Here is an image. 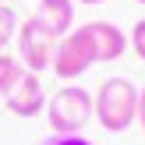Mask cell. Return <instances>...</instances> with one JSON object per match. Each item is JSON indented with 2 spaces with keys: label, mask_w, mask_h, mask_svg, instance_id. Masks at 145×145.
<instances>
[{
  "label": "cell",
  "mask_w": 145,
  "mask_h": 145,
  "mask_svg": "<svg viewBox=\"0 0 145 145\" xmlns=\"http://www.w3.org/2000/svg\"><path fill=\"white\" fill-rule=\"evenodd\" d=\"M14 35H18V14H14L7 4H0V53L11 46Z\"/></svg>",
  "instance_id": "cell-9"
},
{
  "label": "cell",
  "mask_w": 145,
  "mask_h": 145,
  "mask_svg": "<svg viewBox=\"0 0 145 145\" xmlns=\"http://www.w3.org/2000/svg\"><path fill=\"white\" fill-rule=\"evenodd\" d=\"M135 4H145V0H135Z\"/></svg>",
  "instance_id": "cell-14"
},
{
  "label": "cell",
  "mask_w": 145,
  "mask_h": 145,
  "mask_svg": "<svg viewBox=\"0 0 145 145\" xmlns=\"http://www.w3.org/2000/svg\"><path fill=\"white\" fill-rule=\"evenodd\" d=\"M35 145H96V142H89L85 135H50V138H42Z\"/></svg>",
  "instance_id": "cell-11"
},
{
  "label": "cell",
  "mask_w": 145,
  "mask_h": 145,
  "mask_svg": "<svg viewBox=\"0 0 145 145\" xmlns=\"http://www.w3.org/2000/svg\"><path fill=\"white\" fill-rule=\"evenodd\" d=\"M138 124H142V131H145V85L138 89Z\"/></svg>",
  "instance_id": "cell-12"
},
{
  "label": "cell",
  "mask_w": 145,
  "mask_h": 145,
  "mask_svg": "<svg viewBox=\"0 0 145 145\" xmlns=\"http://www.w3.org/2000/svg\"><path fill=\"white\" fill-rule=\"evenodd\" d=\"M78 4H85V7H96V4H106V0H78Z\"/></svg>",
  "instance_id": "cell-13"
},
{
  "label": "cell",
  "mask_w": 145,
  "mask_h": 145,
  "mask_svg": "<svg viewBox=\"0 0 145 145\" xmlns=\"http://www.w3.org/2000/svg\"><path fill=\"white\" fill-rule=\"evenodd\" d=\"M96 46H92L85 25L71 28L64 39H57V53H53V74L64 82H74L78 74H85L89 67H96Z\"/></svg>",
  "instance_id": "cell-4"
},
{
  "label": "cell",
  "mask_w": 145,
  "mask_h": 145,
  "mask_svg": "<svg viewBox=\"0 0 145 145\" xmlns=\"http://www.w3.org/2000/svg\"><path fill=\"white\" fill-rule=\"evenodd\" d=\"M4 103H7V113L25 117V120H28V117H39V113H46V89H42L39 74L25 71V74H21V82L4 96Z\"/></svg>",
  "instance_id": "cell-5"
},
{
  "label": "cell",
  "mask_w": 145,
  "mask_h": 145,
  "mask_svg": "<svg viewBox=\"0 0 145 145\" xmlns=\"http://www.w3.org/2000/svg\"><path fill=\"white\" fill-rule=\"evenodd\" d=\"M127 50H135V57L145 60V18H138L135 28L127 32Z\"/></svg>",
  "instance_id": "cell-10"
},
{
  "label": "cell",
  "mask_w": 145,
  "mask_h": 145,
  "mask_svg": "<svg viewBox=\"0 0 145 145\" xmlns=\"http://www.w3.org/2000/svg\"><path fill=\"white\" fill-rule=\"evenodd\" d=\"M53 53H57V35L39 18H25L18 25V60H21V67L32 71V74H42L46 67H53Z\"/></svg>",
  "instance_id": "cell-3"
},
{
  "label": "cell",
  "mask_w": 145,
  "mask_h": 145,
  "mask_svg": "<svg viewBox=\"0 0 145 145\" xmlns=\"http://www.w3.org/2000/svg\"><path fill=\"white\" fill-rule=\"evenodd\" d=\"M32 18H39L57 39H64L74 28V0H39Z\"/></svg>",
  "instance_id": "cell-7"
},
{
  "label": "cell",
  "mask_w": 145,
  "mask_h": 145,
  "mask_svg": "<svg viewBox=\"0 0 145 145\" xmlns=\"http://www.w3.org/2000/svg\"><path fill=\"white\" fill-rule=\"evenodd\" d=\"M92 117L110 135L127 131L138 120V89H135V82H127L120 74L106 78L96 89V96H92Z\"/></svg>",
  "instance_id": "cell-1"
},
{
  "label": "cell",
  "mask_w": 145,
  "mask_h": 145,
  "mask_svg": "<svg viewBox=\"0 0 145 145\" xmlns=\"http://www.w3.org/2000/svg\"><path fill=\"white\" fill-rule=\"evenodd\" d=\"M46 117L53 135H82L92 120V92L82 85H64L46 99Z\"/></svg>",
  "instance_id": "cell-2"
},
{
  "label": "cell",
  "mask_w": 145,
  "mask_h": 145,
  "mask_svg": "<svg viewBox=\"0 0 145 145\" xmlns=\"http://www.w3.org/2000/svg\"><path fill=\"white\" fill-rule=\"evenodd\" d=\"M21 74H25V67H21L18 57L0 53V96H7V92H11L14 85L21 82Z\"/></svg>",
  "instance_id": "cell-8"
},
{
  "label": "cell",
  "mask_w": 145,
  "mask_h": 145,
  "mask_svg": "<svg viewBox=\"0 0 145 145\" xmlns=\"http://www.w3.org/2000/svg\"><path fill=\"white\" fill-rule=\"evenodd\" d=\"M0 4H7V0H0Z\"/></svg>",
  "instance_id": "cell-15"
},
{
  "label": "cell",
  "mask_w": 145,
  "mask_h": 145,
  "mask_svg": "<svg viewBox=\"0 0 145 145\" xmlns=\"http://www.w3.org/2000/svg\"><path fill=\"white\" fill-rule=\"evenodd\" d=\"M92 46H96V60L99 64H113L127 53V32L113 21H85Z\"/></svg>",
  "instance_id": "cell-6"
}]
</instances>
